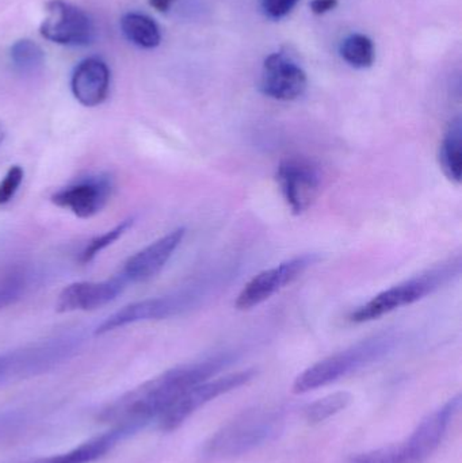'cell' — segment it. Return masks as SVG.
<instances>
[{"instance_id":"6da1fadb","label":"cell","mask_w":462,"mask_h":463,"mask_svg":"<svg viewBox=\"0 0 462 463\" xmlns=\"http://www.w3.org/2000/svg\"><path fill=\"white\" fill-rule=\"evenodd\" d=\"M230 362V355H217L168 370L103 408L98 419L140 431L152 421L157 423L182 394L216 375Z\"/></svg>"},{"instance_id":"7a4b0ae2","label":"cell","mask_w":462,"mask_h":463,"mask_svg":"<svg viewBox=\"0 0 462 463\" xmlns=\"http://www.w3.org/2000/svg\"><path fill=\"white\" fill-rule=\"evenodd\" d=\"M282 424L284 418L278 410L258 407L244 411L206 440L201 458L203 462H219L244 456L274 439Z\"/></svg>"},{"instance_id":"3957f363","label":"cell","mask_w":462,"mask_h":463,"mask_svg":"<svg viewBox=\"0 0 462 463\" xmlns=\"http://www.w3.org/2000/svg\"><path fill=\"white\" fill-rule=\"evenodd\" d=\"M461 269L460 255L448 259V260L377 294L371 301L353 310L349 320L354 324L369 323V321L379 320L382 316L390 315L393 310L415 304L460 277Z\"/></svg>"},{"instance_id":"277c9868","label":"cell","mask_w":462,"mask_h":463,"mask_svg":"<svg viewBox=\"0 0 462 463\" xmlns=\"http://www.w3.org/2000/svg\"><path fill=\"white\" fill-rule=\"evenodd\" d=\"M398 342V335L391 334V332L361 340L357 345L327 356L304 370L296 378L295 383H293V392L303 394L330 385V383L384 358L388 354L392 353Z\"/></svg>"},{"instance_id":"5b68a950","label":"cell","mask_w":462,"mask_h":463,"mask_svg":"<svg viewBox=\"0 0 462 463\" xmlns=\"http://www.w3.org/2000/svg\"><path fill=\"white\" fill-rule=\"evenodd\" d=\"M73 350L75 343L71 340H53L3 354L0 355V388L53 369Z\"/></svg>"},{"instance_id":"8992f818","label":"cell","mask_w":462,"mask_h":463,"mask_svg":"<svg viewBox=\"0 0 462 463\" xmlns=\"http://www.w3.org/2000/svg\"><path fill=\"white\" fill-rule=\"evenodd\" d=\"M276 179L285 203L296 216L306 213L322 192V170L306 157L290 156L282 160Z\"/></svg>"},{"instance_id":"52a82bcc","label":"cell","mask_w":462,"mask_h":463,"mask_svg":"<svg viewBox=\"0 0 462 463\" xmlns=\"http://www.w3.org/2000/svg\"><path fill=\"white\" fill-rule=\"evenodd\" d=\"M320 260L316 253H306L282 261L271 269L255 275L239 293L235 307L238 310H251L270 299L274 294L295 282L309 267Z\"/></svg>"},{"instance_id":"ba28073f","label":"cell","mask_w":462,"mask_h":463,"mask_svg":"<svg viewBox=\"0 0 462 463\" xmlns=\"http://www.w3.org/2000/svg\"><path fill=\"white\" fill-rule=\"evenodd\" d=\"M255 375H257V372L249 369L232 373V374H227L224 377L216 378V380L209 378L203 383H197L186 393L182 394L178 402L160 418V420L157 421L160 430L165 432L174 431L181 427L195 411L200 410L212 400L246 385Z\"/></svg>"},{"instance_id":"9c48e42d","label":"cell","mask_w":462,"mask_h":463,"mask_svg":"<svg viewBox=\"0 0 462 463\" xmlns=\"http://www.w3.org/2000/svg\"><path fill=\"white\" fill-rule=\"evenodd\" d=\"M41 35L64 46H87L95 40L97 29L91 16L78 5L65 0H49Z\"/></svg>"},{"instance_id":"30bf717a","label":"cell","mask_w":462,"mask_h":463,"mask_svg":"<svg viewBox=\"0 0 462 463\" xmlns=\"http://www.w3.org/2000/svg\"><path fill=\"white\" fill-rule=\"evenodd\" d=\"M113 193V181L108 175H94L62 187L51 197L59 208L67 209L79 219H91L99 213Z\"/></svg>"},{"instance_id":"8fae6325","label":"cell","mask_w":462,"mask_h":463,"mask_svg":"<svg viewBox=\"0 0 462 463\" xmlns=\"http://www.w3.org/2000/svg\"><path fill=\"white\" fill-rule=\"evenodd\" d=\"M194 297L189 294L179 296L157 297V298L144 299V301L133 302L119 309L114 315L108 316L103 323L95 329V335L108 334L116 331L129 324L140 323V321L163 320L171 317L176 313L186 309Z\"/></svg>"},{"instance_id":"7c38bea8","label":"cell","mask_w":462,"mask_h":463,"mask_svg":"<svg viewBox=\"0 0 462 463\" xmlns=\"http://www.w3.org/2000/svg\"><path fill=\"white\" fill-rule=\"evenodd\" d=\"M184 228H176L156 241L146 245L127 259L119 278L125 283H140L156 277L184 241Z\"/></svg>"},{"instance_id":"4fadbf2b","label":"cell","mask_w":462,"mask_h":463,"mask_svg":"<svg viewBox=\"0 0 462 463\" xmlns=\"http://www.w3.org/2000/svg\"><path fill=\"white\" fill-rule=\"evenodd\" d=\"M461 396L449 400L444 407L420 421L411 437L403 443L411 463H425L436 453L447 435L456 413L460 410Z\"/></svg>"},{"instance_id":"5bb4252c","label":"cell","mask_w":462,"mask_h":463,"mask_svg":"<svg viewBox=\"0 0 462 463\" xmlns=\"http://www.w3.org/2000/svg\"><path fill=\"white\" fill-rule=\"evenodd\" d=\"M308 79L300 65L284 53L265 60L260 91L277 100H295L306 92Z\"/></svg>"},{"instance_id":"9a60e30c","label":"cell","mask_w":462,"mask_h":463,"mask_svg":"<svg viewBox=\"0 0 462 463\" xmlns=\"http://www.w3.org/2000/svg\"><path fill=\"white\" fill-rule=\"evenodd\" d=\"M127 283L121 278L103 282H75L62 288L57 298L56 309L60 313L76 310H94L105 307L118 297Z\"/></svg>"},{"instance_id":"2e32d148","label":"cell","mask_w":462,"mask_h":463,"mask_svg":"<svg viewBox=\"0 0 462 463\" xmlns=\"http://www.w3.org/2000/svg\"><path fill=\"white\" fill-rule=\"evenodd\" d=\"M73 97L86 108L105 102L110 90V70L99 57H89L76 65L71 78Z\"/></svg>"},{"instance_id":"e0dca14e","label":"cell","mask_w":462,"mask_h":463,"mask_svg":"<svg viewBox=\"0 0 462 463\" xmlns=\"http://www.w3.org/2000/svg\"><path fill=\"white\" fill-rule=\"evenodd\" d=\"M136 430L127 426H114L113 430L98 435L87 442L81 443L78 448L59 454V456L46 457V458L33 459L26 463H92L105 457L108 451L113 450L125 438L135 434Z\"/></svg>"},{"instance_id":"ac0fdd59","label":"cell","mask_w":462,"mask_h":463,"mask_svg":"<svg viewBox=\"0 0 462 463\" xmlns=\"http://www.w3.org/2000/svg\"><path fill=\"white\" fill-rule=\"evenodd\" d=\"M439 165L453 184H460L462 176V122L456 118L450 122L439 146Z\"/></svg>"},{"instance_id":"d6986e66","label":"cell","mask_w":462,"mask_h":463,"mask_svg":"<svg viewBox=\"0 0 462 463\" xmlns=\"http://www.w3.org/2000/svg\"><path fill=\"white\" fill-rule=\"evenodd\" d=\"M122 34L144 49H154L162 41V33L154 19L140 13H127L121 18Z\"/></svg>"},{"instance_id":"ffe728a7","label":"cell","mask_w":462,"mask_h":463,"mask_svg":"<svg viewBox=\"0 0 462 463\" xmlns=\"http://www.w3.org/2000/svg\"><path fill=\"white\" fill-rule=\"evenodd\" d=\"M10 60L14 68L19 72L33 73L42 68L45 54L38 43L24 38V40L16 41L11 46Z\"/></svg>"},{"instance_id":"44dd1931","label":"cell","mask_w":462,"mask_h":463,"mask_svg":"<svg viewBox=\"0 0 462 463\" xmlns=\"http://www.w3.org/2000/svg\"><path fill=\"white\" fill-rule=\"evenodd\" d=\"M342 57L355 68H369L374 62V45L363 34H353L342 43Z\"/></svg>"},{"instance_id":"7402d4cb","label":"cell","mask_w":462,"mask_h":463,"mask_svg":"<svg viewBox=\"0 0 462 463\" xmlns=\"http://www.w3.org/2000/svg\"><path fill=\"white\" fill-rule=\"evenodd\" d=\"M352 396L346 392L330 394L317 402H312L306 410V419L309 423L316 424L327 420L331 416L346 410L352 402Z\"/></svg>"},{"instance_id":"603a6c76","label":"cell","mask_w":462,"mask_h":463,"mask_svg":"<svg viewBox=\"0 0 462 463\" xmlns=\"http://www.w3.org/2000/svg\"><path fill=\"white\" fill-rule=\"evenodd\" d=\"M133 225V219L125 220L121 224L114 227L113 230L105 232L103 234H99V236L94 237L89 244L86 245L83 250H81L80 256H79V261L81 264H89L99 255L102 250H105L106 248L113 245L117 240L121 239L127 231L130 230V227Z\"/></svg>"},{"instance_id":"cb8c5ba5","label":"cell","mask_w":462,"mask_h":463,"mask_svg":"<svg viewBox=\"0 0 462 463\" xmlns=\"http://www.w3.org/2000/svg\"><path fill=\"white\" fill-rule=\"evenodd\" d=\"M349 463H409L403 446H391L353 457Z\"/></svg>"},{"instance_id":"d4e9b609","label":"cell","mask_w":462,"mask_h":463,"mask_svg":"<svg viewBox=\"0 0 462 463\" xmlns=\"http://www.w3.org/2000/svg\"><path fill=\"white\" fill-rule=\"evenodd\" d=\"M24 178V168L21 165H11L5 178L0 181V206H5L14 200Z\"/></svg>"},{"instance_id":"484cf974","label":"cell","mask_w":462,"mask_h":463,"mask_svg":"<svg viewBox=\"0 0 462 463\" xmlns=\"http://www.w3.org/2000/svg\"><path fill=\"white\" fill-rule=\"evenodd\" d=\"M24 288V280L18 275L0 280V309L13 304Z\"/></svg>"},{"instance_id":"4316f807","label":"cell","mask_w":462,"mask_h":463,"mask_svg":"<svg viewBox=\"0 0 462 463\" xmlns=\"http://www.w3.org/2000/svg\"><path fill=\"white\" fill-rule=\"evenodd\" d=\"M298 0H262L263 10L270 18L287 16L297 5Z\"/></svg>"},{"instance_id":"83f0119b","label":"cell","mask_w":462,"mask_h":463,"mask_svg":"<svg viewBox=\"0 0 462 463\" xmlns=\"http://www.w3.org/2000/svg\"><path fill=\"white\" fill-rule=\"evenodd\" d=\"M336 5H338V0H312L311 10L312 13L322 15L336 8Z\"/></svg>"},{"instance_id":"f1b7e54d","label":"cell","mask_w":462,"mask_h":463,"mask_svg":"<svg viewBox=\"0 0 462 463\" xmlns=\"http://www.w3.org/2000/svg\"><path fill=\"white\" fill-rule=\"evenodd\" d=\"M16 423H18V420H16L15 416H11V418L3 416V418H0V437L8 434V431H10L11 429H14Z\"/></svg>"},{"instance_id":"f546056e","label":"cell","mask_w":462,"mask_h":463,"mask_svg":"<svg viewBox=\"0 0 462 463\" xmlns=\"http://www.w3.org/2000/svg\"><path fill=\"white\" fill-rule=\"evenodd\" d=\"M149 5L160 13H167L173 5L174 0H148Z\"/></svg>"},{"instance_id":"4dcf8cb0","label":"cell","mask_w":462,"mask_h":463,"mask_svg":"<svg viewBox=\"0 0 462 463\" xmlns=\"http://www.w3.org/2000/svg\"><path fill=\"white\" fill-rule=\"evenodd\" d=\"M5 125H3V122L0 121V144L3 143V140H5Z\"/></svg>"}]
</instances>
